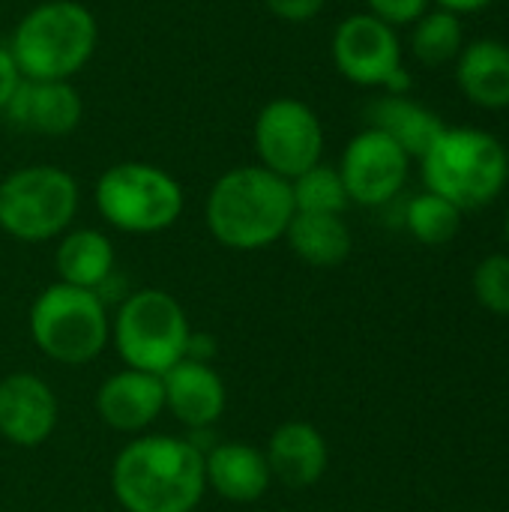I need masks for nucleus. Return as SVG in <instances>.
Returning <instances> with one entry per match:
<instances>
[{
	"instance_id": "nucleus-1",
	"label": "nucleus",
	"mask_w": 509,
	"mask_h": 512,
	"mask_svg": "<svg viewBox=\"0 0 509 512\" xmlns=\"http://www.w3.org/2000/svg\"><path fill=\"white\" fill-rule=\"evenodd\" d=\"M123 512H195L207 495L204 453L180 435H135L111 462Z\"/></svg>"
},
{
	"instance_id": "nucleus-2",
	"label": "nucleus",
	"mask_w": 509,
	"mask_h": 512,
	"mask_svg": "<svg viewBox=\"0 0 509 512\" xmlns=\"http://www.w3.org/2000/svg\"><path fill=\"white\" fill-rule=\"evenodd\" d=\"M294 213L291 180L258 162L225 171L204 201L210 237L231 252H258L285 240Z\"/></svg>"
},
{
	"instance_id": "nucleus-3",
	"label": "nucleus",
	"mask_w": 509,
	"mask_h": 512,
	"mask_svg": "<svg viewBox=\"0 0 509 512\" xmlns=\"http://www.w3.org/2000/svg\"><path fill=\"white\" fill-rule=\"evenodd\" d=\"M96 15L78 0L36 3L12 30L9 54L21 78L72 81L96 54Z\"/></svg>"
},
{
	"instance_id": "nucleus-4",
	"label": "nucleus",
	"mask_w": 509,
	"mask_h": 512,
	"mask_svg": "<svg viewBox=\"0 0 509 512\" xmlns=\"http://www.w3.org/2000/svg\"><path fill=\"white\" fill-rule=\"evenodd\" d=\"M420 162L426 192L447 198L462 213L492 204L509 180L507 147L474 126H447Z\"/></svg>"
},
{
	"instance_id": "nucleus-5",
	"label": "nucleus",
	"mask_w": 509,
	"mask_h": 512,
	"mask_svg": "<svg viewBox=\"0 0 509 512\" xmlns=\"http://www.w3.org/2000/svg\"><path fill=\"white\" fill-rule=\"evenodd\" d=\"M27 330L51 363L87 366L111 345V312L96 291L54 282L30 303Z\"/></svg>"
},
{
	"instance_id": "nucleus-6",
	"label": "nucleus",
	"mask_w": 509,
	"mask_h": 512,
	"mask_svg": "<svg viewBox=\"0 0 509 512\" xmlns=\"http://www.w3.org/2000/svg\"><path fill=\"white\" fill-rule=\"evenodd\" d=\"M189 336L186 309L162 288L126 294L111 315V345L126 369L165 375L186 357Z\"/></svg>"
},
{
	"instance_id": "nucleus-7",
	"label": "nucleus",
	"mask_w": 509,
	"mask_h": 512,
	"mask_svg": "<svg viewBox=\"0 0 509 512\" xmlns=\"http://www.w3.org/2000/svg\"><path fill=\"white\" fill-rule=\"evenodd\" d=\"M99 216L123 234H162L183 216L186 192L180 180L153 162H117L96 180Z\"/></svg>"
},
{
	"instance_id": "nucleus-8",
	"label": "nucleus",
	"mask_w": 509,
	"mask_h": 512,
	"mask_svg": "<svg viewBox=\"0 0 509 512\" xmlns=\"http://www.w3.org/2000/svg\"><path fill=\"white\" fill-rule=\"evenodd\" d=\"M81 204L78 180L60 165H24L0 180V231L18 243L66 234Z\"/></svg>"
},
{
	"instance_id": "nucleus-9",
	"label": "nucleus",
	"mask_w": 509,
	"mask_h": 512,
	"mask_svg": "<svg viewBox=\"0 0 509 512\" xmlns=\"http://www.w3.org/2000/svg\"><path fill=\"white\" fill-rule=\"evenodd\" d=\"M330 54L339 75L357 87H384L393 96H405L411 87V75L402 66V42L396 27L369 12H354L339 21Z\"/></svg>"
},
{
	"instance_id": "nucleus-10",
	"label": "nucleus",
	"mask_w": 509,
	"mask_h": 512,
	"mask_svg": "<svg viewBox=\"0 0 509 512\" xmlns=\"http://www.w3.org/2000/svg\"><path fill=\"white\" fill-rule=\"evenodd\" d=\"M252 144L258 165L294 180L324 156V126L312 105L303 99H270L252 126Z\"/></svg>"
},
{
	"instance_id": "nucleus-11",
	"label": "nucleus",
	"mask_w": 509,
	"mask_h": 512,
	"mask_svg": "<svg viewBox=\"0 0 509 512\" xmlns=\"http://www.w3.org/2000/svg\"><path fill=\"white\" fill-rule=\"evenodd\" d=\"M408 168L411 156L390 135L366 126L348 141L339 162V177L348 201L360 207H384L405 189Z\"/></svg>"
},
{
	"instance_id": "nucleus-12",
	"label": "nucleus",
	"mask_w": 509,
	"mask_h": 512,
	"mask_svg": "<svg viewBox=\"0 0 509 512\" xmlns=\"http://www.w3.org/2000/svg\"><path fill=\"white\" fill-rule=\"evenodd\" d=\"M60 420V402L51 384L33 372L0 378V438L21 450L42 447Z\"/></svg>"
},
{
	"instance_id": "nucleus-13",
	"label": "nucleus",
	"mask_w": 509,
	"mask_h": 512,
	"mask_svg": "<svg viewBox=\"0 0 509 512\" xmlns=\"http://www.w3.org/2000/svg\"><path fill=\"white\" fill-rule=\"evenodd\" d=\"M3 117L21 132L63 138L78 129L84 117V102L72 81L21 78L3 108Z\"/></svg>"
},
{
	"instance_id": "nucleus-14",
	"label": "nucleus",
	"mask_w": 509,
	"mask_h": 512,
	"mask_svg": "<svg viewBox=\"0 0 509 512\" xmlns=\"http://www.w3.org/2000/svg\"><path fill=\"white\" fill-rule=\"evenodd\" d=\"M165 411L189 432L213 429L228 408V387L213 363L183 357L162 375Z\"/></svg>"
},
{
	"instance_id": "nucleus-15",
	"label": "nucleus",
	"mask_w": 509,
	"mask_h": 512,
	"mask_svg": "<svg viewBox=\"0 0 509 512\" xmlns=\"http://www.w3.org/2000/svg\"><path fill=\"white\" fill-rule=\"evenodd\" d=\"M93 405L108 429L120 435H144L165 414L162 375L120 369L102 381Z\"/></svg>"
},
{
	"instance_id": "nucleus-16",
	"label": "nucleus",
	"mask_w": 509,
	"mask_h": 512,
	"mask_svg": "<svg viewBox=\"0 0 509 512\" xmlns=\"http://www.w3.org/2000/svg\"><path fill=\"white\" fill-rule=\"evenodd\" d=\"M273 483L303 492L321 483L330 465V447L321 429H315L306 420H285L273 429L267 447H264Z\"/></svg>"
},
{
	"instance_id": "nucleus-17",
	"label": "nucleus",
	"mask_w": 509,
	"mask_h": 512,
	"mask_svg": "<svg viewBox=\"0 0 509 512\" xmlns=\"http://www.w3.org/2000/svg\"><path fill=\"white\" fill-rule=\"evenodd\" d=\"M204 483L228 504H255L270 492L273 474L264 450L246 441H216L204 450Z\"/></svg>"
},
{
	"instance_id": "nucleus-18",
	"label": "nucleus",
	"mask_w": 509,
	"mask_h": 512,
	"mask_svg": "<svg viewBox=\"0 0 509 512\" xmlns=\"http://www.w3.org/2000/svg\"><path fill=\"white\" fill-rule=\"evenodd\" d=\"M456 84L468 102L501 111L509 108V45L501 39H477L456 57Z\"/></svg>"
},
{
	"instance_id": "nucleus-19",
	"label": "nucleus",
	"mask_w": 509,
	"mask_h": 512,
	"mask_svg": "<svg viewBox=\"0 0 509 512\" xmlns=\"http://www.w3.org/2000/svg\"><path fill=\"white\" fill-rule=\"evenodd\" d=\"M114 243L99 231V228H69L66 234L57 237L54 249V267H57V282L99 291L111 276H114Z\"/></svg>"
},
{
	"instance_id": "nucleus-20",
	"label": "nucleus",
	"mask_w": 509,
	"mask_h": 512,
	"mask_svg": "<svg viewBox=\"0 0 509 512\" xmlns=\"http://www.w3.org/2000/svg\"><path fill=\"white\" fill-rule=\"evenodd\" d=\"M369 126L390 135L411 159H423L435 138L447 129L444 120L408 96H381L369 105Z\"/></svg>"
},
{
	"instance_id": "nucleus-21",
	"label": "nucleus",
	"mask_w": 509,
	"mask_h": 512,
	"mask_svg": "<svg viewBox=\"0 0 509 512\" xmlns=\"http://www.w3.org/2000/svg\"><path fill=\"white\" fill-rule=\"evenodd\" d=\"M285 243L309 267H339L351 255V228L333 213H294Z\"/></svg>"
},
{
	"instance_id": "nucleus-22",
	"label": "nucleus",
	"mask_w": 509,
	"mask_h": 512,
	"mask_svg": "<svg viewBox=\"0 0 509 512\" xmlns=\"http://www.w3.org/2000/svg\"><path fill=\"white\" fill-rule=\"evenodd\" d=\"M465 48V30L459 15L438 9V12H426L420 21H414V33H411V51L414 57L429 66H447L450 60H456Z\"/></svg>"
},
{
	"instance_id": "nucleus-23",
	"label": "nucleus",
	"mask_w": 509,
	"mask_h": 512,
	"mask_svg": "<svg viewBox=\"0 0 509 512\" xmlns=\"http://www.w3.org/2000/svg\"><path fill=\"white\" fill-rule=\"evenodd\" d=\"M459 225H462V210L435 192L414 195L405 207V228L423 246L450 243L459 234Z\"/></svg>"
},
{
	"instance_id": "nucleus-24",
	"label": "nucleus",
	"mask_w": 509,
	"mask_h": 512,
	"mask_svg": "<svg viewBox=\"0 0 509 512\" xmlns=\"http://www.w3.org/2000/svg\"><path fill=\"white\" fill-rule=\"evenodd\" d=\"M291 195H294V210L297 213H333L342 216L348 201L345 183L339 177V168L333 165H312L300 177L291 180Z\"/></svg>"
},
{
	"instance_id": "nucleus-25",
	"label": "nucleus",
	"mask_w": 509,
	"mask_h": 512,
	"mask_svg": "<svg viewBox=\"0 0 509 512\" xmlns=\"http://www.w3.org/2000/svg\"><path fill=\"white\" fill-rule=\"evenodd\" d=\"M474 297L492 315H509V255H489L474 270Z\"/></svg>"
},
{
	"instance_id": "nucleus-26",
	"label": "nucleus",
	"mask_w": 509,
	"mask_h": 512,
	"mask_svg": "<svg viewBox=\"0 0 509 512\" xmlns=\"http://www.w3.org/2000/svg\"><path fill=\"white\" fill-rule=\"evenodd\" d=\"M366 3H369V15H375L378 21L390 27H405L420 21L429 12L432 0H366Z\"/></svg>"
},
{
	"instance_id": "nucleus-27",
	"label": "nucleus",
	"mask_w": 509,
	"mask_h": 512,
	"mask_svg": "<svg viewBox=\"0 0 509 512\" xmlns=\"http://www.w3.org/2000/svg\"><path fill=\"white\" fill-rule=\"evenodd\" d=\"M327 0H264L267 12L285 24H309L321 15Z\"/></svg>"
},
{
	"instance_id": "nucleus-28",
	"label": "nucleus",
	"mask_w": 509,
	"mask_h": 512,
	"mask_svg": "<svg viewBox=\"0 0 509 512\" xmlns=\"http://www.w3.org/2000/svg\"><path fill=\"white\" fill-rule=\"evenodd\" d=\"M18 81H21V72H18V66H15V60H12L9 48H0V114H3L6 102L12 99Z\"/></svg>"
},
{
	"instance_id": "nucleus-29",
	"label": "nucleus",
	"mask_w": 509,
	"mask_h": 512,
	"mask_svg": "<svg viewBox=\"0 0 509 512\" xmlns=\"http://www.w3.org/2000/svg\"><path fill=\"white\" fill-rule=\"evenodd\" d=\"M219 354V342L210 336V333H192L189 336V345H186V357L189 360H198V363H213Z\"/></svg>"
},
{
	"instance_id": "nucleus-30",
	"label": "nucleus",
	"mask_w": 509,
	"mask_h": 512,
	"mask_svg": "<svg viewBox=\"0 0 509 512\" xmlns=\"http://www.w3.org/2000/svg\"><path fill=\"white\" fill-rule=\"evenodd\" d=\"M441 9H447V12H453V15H462V12H480V9H486L489 3H495V0H435Z\"/></svg>"
},
{
	"instance_id": "nucleus-31",
	"label": "nucleus",
	"mask_w": 509,
	"mask_h": 512,
	"mask_svg": "<svg viewBox=\"0 0 509 512\" xmlns=\"http://www.w3.org/2000/svg\"><path fill=\"white\" fill-rule=\"evenodd\" d=\"M504 234H507V243H509V210H507V219H504Z\"/></svg>"
}]
</instances>
